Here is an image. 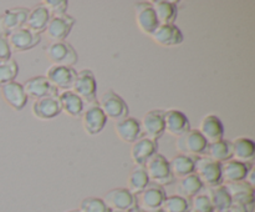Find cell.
<instances>
[{
	"instance_id": "cell-1",
	"label": "cell",
	"mask_w": 255,
	"mask_h": 212,
	"mask_svg": "<svg viewBox=\"0 0 255 212\" xmlns=\"http://www.w3.org/2000/svg\"><path fill=\"white\" fill-rule=\"evenodd\" d=\"M144 170L147 172L149 182L151 184L159 185V186H168L173 184L174 177L172 176L171 169H169V161L162 154L157 152L151 157L144 165Z\"/></svg>"
},
{
	"instance_id": "cell-2",
	"label": "cell",
	"mask_w": 255,
	"mask_h": 212,
	"mask_svg": "<svg viewBox=\"0 0 255 212\" xmlns=\"http://www.w3.org/2000/svg\"><path fill=\"white\" fill-rule=\"evenodd\" d=\"M194 174L199 177L203 186L214 187L223 184L222 181V166L207 156L196 157Z\"/></svg>"
},
{
	"instance_id": "cell-3",
	"label": "cell",
	"mask_w": 255,
	"mask_h": 212,
	"mask_svg": "<svg viewBox=\"0 0 255 212\" xmlns=\"http://www.w3.org/2000/svg\"><path fill=\"white\" fill-rule=\"evenodd\" d=\"M177 150L179 154L187 155L191 157L204 156L208 147V142L204 140L198 130H189L183 135L177 137Z\"/></svg>"
},
{
	"instance_id": "cell-4",
	"label": "cell",
	"mask_w": 255,
	"mask_h": 212,
	"mask_svg": "<svg viewBox=\"0 0 255 212\" xmlns=\"http://www.w3.org/2000/svg\"><path fill=\"white\" fill-rule=\"evenodd\" d=\"M99 104L107 119L114 120L115 122L128 116V105L122 99V96H120L114 90L105 92L100 99Z\"/></svg>"
},
{
	"instance_id": "cell-5",
	"label": "cell",
	"mask_w": 255,
	"mask_h": 212,
	"mask_svg": "<svg viewBox=\"0 0 255 212\" xmlns=\"http://www.w3.org/2000/svg\"><path fill=\"white\" fill-rule=\"evenodd\" d=\"M81 117L84 130L90 136H96V135H99L105 129V126L107 124V120H109L106 117V115L104 114L101 107H100V104L97 100L94 102H90V104H87V106H85Z\"/></svg>"
},
{
	"instance_id": "cell-6",
	"label": "cell",
	"mask_w": 255,
	"mask_h": 212,
	"mask_svg": "<svg viewBox=\"0 0 255 212\" xmlns=\"http://www.w3.org/2000/svg\"><path fill=\"white\" fill-rule=\"evenodd\" d=\"M46 56L52 65H61V66H74L79 60V55L75 47L67 41L51 42L46 47Z\"/></svg>"
},
{
	"instance_id": "cell-7",
	"label": "cell",
	"mask_w": 255,
	"mask_h": 212,
	"mask_svg": "<svg viewBox=\"0 0 255 212\" xmlns=\"http://www.w3.org/2000/svg\"><path fill=\"white\" fill-rule=\"evenodd\" d=\"M102 200L112 212H129L137 207L136 196L125 187L110 190Z\"/></svg>"
},
{
	"instance_id": "cell-8",
	"label": "cell",
	"mask_w": 255,
	"mask_h": 212,
	"mask_svg": "<svg viewBox=\"0 0 255 212\" xmlns=\"http://www.w3.org/2000/svg\"><path fill=\"white\" fill-rule=\"evenodd\" d=\"M72 91L79 95L84 102H94L96 101L97 96V81L95 74L89 69H84L81 71H77L76 79L72 85Z\"/></svg>"
},
{
	"instance_id": "cell-9",
	"label": "cell",
	"mask_w": 255,
	"mask_h": 212,
	"mask_svg": "<svg viewBox=\"0 0 255 212\" xmlns=\"http://www.w3.org/2000/svg\"><path fill=\"white\" fill-rule=\"evenodd\" d=\"M166 197L167 194L164 187L149 182L148 186L136 196L137 207L143 210L144 212L157 211V210H161Z\"/></svg>"
},
{
	"instance_id": "cell-10",
	"label": "cell",
	"mask_w": 255,
	"mask_h": 212,
	"mask_svg": "<svg viewBox=\"0 0 255 212\" xmlns=\"http://www.w3.org/2000/svg\"><path fill=\"white\" fill-rule=\"evenodd\" d=\"M22 87H24L27 99H32L34 101L47 96H59V90L52 86L44 75H37L26 80L22 84Z\"/></svg>"
},
{
	"instance_id": "cell-11",
	"label": "cell",
	"mask_w": 255,
	"mask_h": 212,
	"mask_svg": "<svg viewBox=\"0 0 255 212\" xmlns=\"http://www.w3.org/2000/svg\"><path fill=\"white\" fill-rule=\"evenodd\" d=\"M139 124L142 135L157 141L164 134V110H149L143 115Z\"/></svg>"
},
{
	"instance_id": "cell-12",
	"label": "cell",
	"mask_w": 255,
	"mask_h": 212,
	"mask_svg": "<svg viewBox=\"0 0 255 212\" xmlns=\"http://www.w3.org/2000/svg\"><path fill=\"white\" fill-rule=\"evenodd\" d=\"M75 22H76L75 17H72L67 12L66 14L57 15V16H51L45 32H46L47 37L52 40V42L65 41V39L71 32Z\"/></svg>"
},
{
	"instance_id": "cell-13",
	"label": "cell",
	"mask_w": 255,
	"mask_h": 212,
	"mask_svg": "<svg viewBox=\"0 0 255 212\" xmlns=\"http://www.w3.org/2000/svg\"><path fill=\"white\" fill-rule=\"evenodd\" d=\"M7 41H9L11 51L21 52L34 49L41 41V36L24 26L10 32L7 35Z\"/></svg>"
},
{
	"instance_id": "cell-14",
	"label": "cell",
	"mask_w": 255,
	"mask_h": 212,
	"mask_svg": "<svg viewBox=\"0 0 255 212\" xmlns=\"http://www.w3.org/2000/svg\"><path fill=\"white\" fill-rule=\"evenodd\" d=\"M77 71L71 66H61V65H52L46 72V77L50 84L57 90L67 91L72 89Z\"/></svg>"
},
{
	"instance_id": "cell-15",
	"label": "cell",
	"mask_w": 255,
	"mask_h": 212,
	"mask_svg": "<svg viewBox=\"0 0 255 212\" xmlns=\"http://www.w3.org/2000/svg\"><path fill=\"white\" fill-rule=\"evenodd\" d=\"M227 191L231 195L232 202L239 206H243L248 212L254 211V187L247 181L226 184Z\"/></svg>"
},
{
	"instance_id": "cell-16",
	"label": "cell",
	"mask_w": 255,
	"mask_h": 212,
	"mask_svg": "<svg viewBox=\"0 0 255 212\" xmlns=\"http://www.w3.org/2000/svg\"><path fill=\"white\" fill-rule=\"evenodd\" d=\"M149 36L152 37V40L156 44L164 47L178 46L184 40L183 32L181 31V29L176 24L158 25Z\"/></svg>"
},
{
	"instance_id": "cell-17",
	"label": "cell",
	"mask_w": 255,
	"mask_h": 212,
	"mask_svg": "<svg viewBox=\"0 0 255 212\" xmlns=\"http://www.w3.org/2000/svg\"><path fill=\"white\" fill-rule=\"evenodd\" d=\"M134 17H136L137 26L146 35H151L159 25L151 1L136 2L134 4Z\"/></svg>"
},
{
	"instance_id": "cell-18",
	"label": "cell",
	"mask_w": 255,
	"mask_h": 212,
	"mask_svg": "<svg viewBox=\"0 0 255 212\" xmlns=\"http://www.w3.org/2000/svg\"><path fill=\"white\" fill-rule=\"evenodd\" d=\"M222 166V181L226 184H234V182L246 181L249 172L253 169V164H244V162L237 161V160H229V161L221 164Z\"/></svg>"
},
{
	"instance_id": "cell-19",
	"label": "cell",
	"mask_w": 255,
	"mask_h": 212,
	"mask_svg": "<svg viewBox=\"0 0 255 212\" xmlns=\"http://www.w3.org/2000/svg\"><path fill=\"white\" fill-rule=\"evenodd\" d=\"M31 112L36 119L47 121L59 116L62 112L59 96H47L34 101L31 106Z\"/></svg>"
},
{
	"instance_id": "cell-20",
	"label": "cell",
	"mask_w": 255,
	"mask_h": 212,
	"mask_svg": "<svg viewBox=\"0 0 255 212\" xmlns=\"http://www.w3.org/2000/svg\"><path fill=\"white\" fill-rule=\"evenodd\" d=\"M191 130V122L184 112L179 110H167L164 111V131L172 136H181Z\"/></svg>"
},
{
	"instance_id": "cell-21",
	"label": "cell",
	"mask_w": 255,
	"mask_h": 212,
	"mask_svg": "<svg viewBox=\"0 0 255 212\" xmlns=\"http://www.w3.org/2000/svg\"><path fill=\"white\" fill-rule=\"evenodd\" d=\"M198 131L208 144L221 141L224 139V126L217 115L209 114L202 119Z\"/></svg>"
},
{
	"instance_id": "cell-22",
	"label": "cell",
	"mask_w": 255,
	"mask_h": 212,
	"mask_svg": "<svg viewBox=\"0 0 255 212\" xmlns=\"http://www.w3.org/2000/svg\"><path fill=\"white\" fill-rule=\"evenodd\" d=\"M158 145L157 141L142 136L132 144L131 147V159L136 166H144L146 162L151 159L153 155L157 154Z\"/></svg>"
},
{
	"instance_id": "cell-23",
	"label": "cell",
	"mask_w": 255,
	"mask_h": 212,
	"mask_svg": "<svg viewBox=\"0 0 255 212\" xmlns=\"http://www.w3.org/2000/svg\"><path fill=\"white\" fill-rule=\"evenodd\" d=\"M115 131L122 141L133 144L142 137L141 124L136 117L127 116L115 122Z\"/></svg>"
},
{
	"instance_id": "cell-24",
	"label": "cell",
	"mask_w": 255,
	"mask_h": 212,
	"mask_svg": "<svg viewBox=\"0 0 255 212\" xmlns=\"http://www.w3.org/2000/svg\"><path fill=\"white\" fill-rule=\"evenodd\" d=\"M0 89H1L2 99L15 111H21L26 106L27 100L29 99H27L26 94H25L22 84H20L17 81H11L9 84L1 86Z\"/></svg>"
},
{
	"instance_id": "cell-25",
	"label": "cell",
	"mask_w": 255,
	"mask_h": 212,
	"mask_svg": "<svg viewBox=\"0 0 255 212\" xmlns=\"http://www.w3.org/2000/svg\"><path fill=\"white\" fill-rule=\"evenodd\" d=\"M29 12L30 10L24 6H15L11 7V9L5 10L4 14L0 16L5 32L9 35L10 32L20 29V27H24L25 24H26Z\"/></svg>"
},
{
	"instance_id": "cell-26",
	"label": "cell",
	"mask_w": 255,
	"mask_h": 212,
	"mask_svg": "<svg viewBox=\"0 0 255 212\" xmlns=\"http://www.w3.org/2000/svg\"><path fill=\"white\" fill-rule=\"evenodd\" d=\"M232 142V159L244 164H253L255 142L249 137H237Z\"/></svg>"
},
{
	"instance_id": "cell-27",
	"label": "cell",
	"mask_w": 255,
	"mask_h": 212,
	"mask_svg": "<svg viewBox=\"0 0 255 212\" xmlns=\"http://www.w3.org/2000/svg\"><path fill=\"white\" fill-rule=\"evenodd\" d=\"M151 5L159 25L174 24L178 15L177 2L169 1V0H154V1H151Z\"/></svg>"
},
{
	"instance_id": "cell-28",
	"label": "cell",
	"mask_w": 255,
	"mask_h": 212,
	"mask_svg": "<svg viewBox=\"0 0 255 212\" xmlns=\"http://www.w3.org/2000/svg\"><path fill=\"white\" fill-rule=\"evenodd\" d=\"M61 110L71 117H80L85 110V102L79 95L75 94L72 90L62 91L59 94Z\"/></svg>"
},
{
	"instance_id": "cell-29",
	"label": "cell",
	"mask_w": 255,
	"mask_h": 212,
	"mask_svg": "<svg viewBox=\"0 0 255 212\" xmlns=\"http://www.w3.org/2000/svg\"><path fill=\"white\" fill-rule=\"evenodd\" d=\"M51 15L49 14L47 9L45 7L44 4H39L35 6L34 9L30 10L29 16H27L26 24L25 27H27L31 31L36 32V34H41L46 30L47 24H49Z\"/></svg>"
},
{
	"instance_id": "cell-30",
	"label": "cell",
	"mask_w": 255,
	"mask_h": 212,
	"mask_svg": "<svg viewBox=\"0 0 255 212\" xmlns=\"http://www.w3.org/2000/svg\"><path fill=\"white\" fill-rule=\"evenodd\" d=\"M206 195L208 196L209 201H211L214 212L227 211L232 206V204H233L231 199V195L227 191V187L224 185L208 187Z\"/></svg>"
},
{
	"instance_id": "cell-31",
	"label": "cell",
	"mask_w": 255,
	"mask_h": 212,
	"mask_svg": "<svg viewBox=\"0 0 255 212\" xmlns=\"http://www.w3.org/2000/svg\"><path fill=\"white\" fill-rule=\"evenodd\" d=\"M194 162L196 157L187 156V155L178 154L169 161V169L174 179H183L194 174Z\"/></svg>"
},
{
	"instance_id": "cell-32",
	"label": "cell",
	"mask_w": 255,
	"mask_h": 212,
	"mask_svg": "<svg viewBox=\"0 0 255 212\" xmlns=\"http://www.w3.org/2000/svg\"><path fill=\"white\" fill-rule=\"evenodd\" d=\"M204 156L209 157L213 161L223 164V162L232 160V142L228 140H221V141L208 144L207 151Z\"/></svg>"
},
{
	"instance_id": "cell-33",
	"label": "cell",
	"mask_w": 255,
	"mask_h": 212,
	"mask_svg": "<svg viewBox=\"0 0 255 212\" xmlns=\"http://www.w3.org/2000/svg\"><path fill=\"white\" fill-rule=\"evenodd\" d=\"M203 187L204 186L201 180H199V177L196 174H192L179 180L178 186H177V192H178L177 195L187 200H191L198 194H201Z\"/></svg>"
},
{
	"instance_id": "cell-34",
	"label": "cell",
	"mask_w": 255,
	"mask_h": 212,
	"mask_svg": "<svg viewBox=\"0 0 255 212\" xmlns=\"http://www.w3.org/2000/svg\"><path fill=\"white\" fill-rule=\"evenodd\" d=\"M149 185V179L147 176V172L144 166H136L129 174L128 180H127L126 189L131 192L132 195L137 196L141 194L144 189Z\"/></svg>"
},
{
	"instance_id": "cell-35",
	"label": "cell",
	"mask_w": 255,
	"mask_h": 212,
	"mask_svg": "<svg viewBox=\"0 0 255 212\" xmlns=\"http://www.w3.org/2000/svg\"><path fill=\"white\" fill-rule=\"evenodd\" d=\"M161 210L163 212H189L191 204H189V200L179 195H172V196L166 197Z\"/></svg>"
},
{
	"instance_id": "cell-36",
	"label": "cell",
	"mask_w": 255,
	"mask_h": 212,
	"mask_svg": "<svg viewBox=\"0 0 255 212\" xmlns=\"http://www.w3.org/2000/svg\"><path fill=\"white\" fill-rule=\"evenodd\" d=\"M17 74H19V65L14 59L0 62V87L15 81Z\"/></svg>"
},
{
	"instance_id": "cell-37",
	"label": "cell",
	"mask_w": 255,
	"mask_h": 212,
	"mask_svg": "<svg viewBox=\"0 0 255 212\" xmlns=\"http://www.w3.org/2000/svg\"><path fill=\"white\" fill-rule=\"evenodd\" d=\"M80 212H112L100 197H86L80 204Z\"/></svg>"
},
{
	"instance_id": "cell-38",
	"label": "cell",
	"mask_w": 255,
	"mask_h": 212,
	"mask_svg": "<svg viewBox=\"0 0 255 212\" xmlns=\"http://www.w3.org/2000/svg\"><path fill=\"white\" fill-rule=\"evenodd\" d=\"M191 211L189 212H214L211 201L206 194H198L189 200Z\"/></svg>"
},
{
	"instance_id": "cell-39",
	"label": "cell",
	"mask_w": 255,
	"mask_h": 212,
	"mask_svg": "<svg viewBox=\"0 0 255 212\" xmlns=\"http://www.w3.org/2000/svg\"><path fill=\"white\" fill-rule=\"evenodd\" d=\"M44 5L51 16H57V15L66 14L69 1L67 0H46L44 1Z\"/></svg>"
},
{
	"instance_id": "cell-40",
	"label": "cell",
	"mask_w": 255,
	"mask_h": 212,
	"mask_svg": "<svg viewBox=\"0 0 255 212\" xmlns=\"http://www.w3.org/2000/svg\"><path fill=\"white\" fill-rule=\"evenodd\" d=\"M11 59V49H10L7 36H0V62Z\"/></svg>"
},
{
	"instance_id": "cell-41",
	"label": "cell",
	"mask_w": 255,
	"mask_h": 212,
	"mask_svg": "<svg viewBox=\"0 0 255 212\" xmlns=\"http://www.w3.org/2000/svg\"><path fill=\"white\" fill-rule=\"evenodd\" d=\"M224 212H248V210H247L246 207H243V206H239V205L232 204V206Z\"/></svg>"
},
{
	"instance_id": "cell-42",
	"label": "cell",
	"mask_w": 255,
	"mask_h": 212,
	"mask_svg": "<svg viewBox=\"0 0 255 212\" xmlns=\"http://www.w3.org/2000/svg\"><path fill=\"white\" fill-rule=\"evenodd\" d=\"M0 36H7V34L5 32L4 27H2V25H1V20H0Z\"/></svg>"
},
{
	"instance_id": "cell-43",
	"label": "cell",
	"mask_w": 255,
	"mask_h": 212,
	"mask_svg": "<svg viewBox=\"0 0 255 212\" xmlns=\"http://www.w3.org/2000/svg\"><path fill=\"white\" fill-rule=\"evenodd\" d=\"M129 212H144V211H143V210L139 209V207H134V209L131 210V211H129Z\"/></svg>"
},
{
	"instance_id": "cell-44",
	"label": "cell",
	"mask_w": 255,
	"mask_h": 212,
	"mask_svg": "<svg viewBox=\"0 0 255 212\" xmlns=\"http://www.w3.org/2000/svg\"><path fill=\"white\" fill-rule=\"evenodd\" d=\"M66 212H80V210H70V211H66Z\"/></svg>"
},
{
	"instance_id": "cell-45",
	"label": "cell",
	"mask_w": 255,
	"mask_h": 212,
	"mask_svg": "<svg viewBox=\"0 0 255 212\" xmlns=\"http://www.w3.org/2000/svg\"><path fill=\"white\" fill-rule=\"evenodd\" d=\"M153 212H163L162 210H157V211H153Z\"/></svg>"
}]
</instances>
